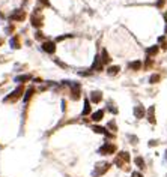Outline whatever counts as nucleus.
<instances>
[{
  "mask_svg": "<svg viewBox=\"0 0 167 177\" xmlns=\"http://www.w3.org/2000/svg\"><path fill=\"white\" fill-rule=\"evenodd\" d=\"M23 92H24V87H23V86H18L14 92H11L9 95H8L3 101H5V102H15L17 99H20L21 96H23Z\"/></svg>",
  "mask_w": 167,
  "mask_h": 177,
  "instance_id": "obj_1",
  "label": "nucleus"
},
{
  "mask_svg": "<svg viewBox=\"0 0 167 177\" xmlns=\"http://www.w3.org/2000/svg\"><path fill=\"white\" fill-rule=\"evenodd\" d=\"M110 168V164H107V162H100V164H96L95 165V170H93V173H92V176L93 177H100V176H102L105 171H107Z\"/></svg>",
  "mask_w": 167,
  "mask_h": 177,
  "instance_id": "obj_2",
  "label": "nucleus"
},
{
  "mask_svg": "<svg viewBox=\"0 0 167 177\" xmlns=\"http://www.w3.org/2000/svg\"><path fill=\"white\" fill-rule=\"evenodd\" d=\"M98 153L100 155H113V153H116V146L111 143H105L98 149Z\"/></svg>",
  "mask_w": 167,
  "mask_h": 177,
  "instance_id": "obj_3",
  "label": "nucleus"
},
{
  "mask_svg": "<svg viewBox=\"0 0 167 177\" xmlns=\"http://www.w3.org/2000/svg\"><path fill=\"white\" fill-rule=\"evenodd\" d=\"M65 84H68L69 87H71V98L74 101L80 99V84L78 83H69V81H66Z\"/></svg>",
  "mask_w": 167,
  "mask_h": 177,
  "instance_id": "obj_4",
  "label": "nucleus"
},
{
  "mask_svg": "<svg viewBox=\"0 0 167 177\" xmlns=\"http://www.w3.org/2000/svg\"><path fill=\"white\" fill-rule=\"evenodd\" d=\"M24 18H26L24 9H15V11L9 15V20H11V21H24Z\"/></svg>",
  "mask_w": 167,
  "mask_h": 177,
  "instance_id": "obj_5",
  "label": "nucleus"
},
{
  "mask_svg": "<svg viewBox=\"0 0 167 177\" xmlns=\"http://www.w3.org/2000/svg\"><path fill=\"white\" fill-rule=\"evenodd\" d=\"M42 50L45 53H48V54H53V53L56 51V44L51 42V41H47V42L42 44Z\"/></svg>",
  "mask_w": 167,
  "mask_h": 177,
  "instance_id": "obj_6",
  "label": "nucleus"
},
{
  "mask_svg": "<svg viewBox=\"0 0 167 177\" xmlns=\"http://www.w3.org/2000/svg\"><path fill=\"white\" fill-rule=\"evenodd\" d=\"M30 20H32V26H33V27H41V26H42V17L38 14V11L32 14Z\"/></svg>",
  "mask_w": 167,
  "mask_h": 177,
  "instance_id": "obj_7",
  "label": "nucleus"
},
{
  "mask_svg": "<svg viewBox=\"0 0 167 177\" xmlns=\"http://www.w3.org/2000/svg\"><path fill=\"white\" fill-rule=\"evenodd\" d=\"M134 116L137 119H143L146 116V110L143 108V105H137V107H134Z\"/></svg>",
  "mask_w": 167,
  "mask_h": 177,
  "instance_id": "obj_8",
  "label": "nucleus"
},
{
  "mask_svg": "<svg viewBox=\"0 0 167 177\" xmlns=\"http://www.w3.org/2000/svg\"><path fill=\"white\" fill-rule=\"evenodd\" d=\"M102 62H101V59H100V56H95V60H93V63H92V71H102Z\"/></svg>",
  "mask_w": 167,
  "mask_h": 177,
  "instance_id": "obj_9",
  "label": "nucleus"
},
{
  "mask_svg": "<svg viewBox=\"0 0 167 177\" xmlns=\"http://www.w3.org/2000/svg\"><path fill=\"white\" fill-rule=\"evenodd\" d=\"M102 101V93L101 92H92L90 93V102H93V104H100Z\"/></svg>",
  "mask_w": 167,
  "mask_h": 177,
  "instance_id": "obj_10",
  "label": "nucleus"
},
{
  "mask_svg": "<svg viewBox=\"0 0 167 177\" xmlns=\"http://www.w3.org/2000/svg\"><path fill=\"white\" fill-rule=\"evenodd\" d=\"M100 59H101V62H102V65H109V63H110V56H109L107 50H102V51H101Z\"/></svg>",
  "mask_w": 167,
  "mask_h": 177,
  "instance_id": "obj_11",
  "label": "nucleus"
},
{
  "mask_svg": "<svg viewBox=\"0 0 167 177\" xmlns=\"http://www.w3.org/2000/svg\"><path fill=\"white\" fill-rule=\"evenodd\" d=\"M128 66H129V69H133V71H138V69H142L143 63L140 60H134V62H131Z\"/></svg>",
  "mask_w": 167,
  "mask_h": 177,
  "instance_id": "obj_12",
  "label": "nucleus"
},
{
  "mask_svg": "<svg viewBox=\"0 0 167 177\" xmlns=\"http://www.w3.org/2000/svg\"><path fill=\"white\" fill-rule=\"evenodd\" d=\"M92 129H93V132H96V134H104V135H107V137H111L110 134H109V131H105L102 126H92Z\"/></svg>",
  "mask_w": 167,
  "mask_h": 177,
  "instance_id": "obj_13",
  "label": "nucleus"
},
{
  "mask_svg": "<svg viewBox=\"0 0 167 177\" xmlns=\"http://www.w3.org/2000/svg\"><path fill=\"white\" fill-rule=\"evenodd\" d=\"M158 50H160V47L158 45H152V47H149V48H146V54L151 57V56H155L157 53H158Z\"/></svg>",
  "mask_w": 167,
  "mask_h": 177,
  "instance_id": "obj_14",
  "label": "nucleus"
},
{
  "mask_svg": "<svg viewBox=\"0 0 167 177\" xmlns=\"http://www.w3.org/2000/svg\"><path fill=\"white\" fill-rule=\"evenodd\" d=\"M89 113H90V101L86 98L84 99V108H83V113L81 114H83V116H87Z\"/></svg>",
  "mask_w": 167,
  "mask_h": 177,
  "instance_id": "obj_15",
  "label": "nucleus"
},
{
  "mask_svg": "<svg viewBox=\"0 0 167 177\" xmlns=\"http://www.w3.org/2000/svg\"><path fill=\"white\" fill-rule=\"evenodd\" d=\"M102 116H104V111H102V110H98L96 113L92 114V120H93V122H100V120L102 119Z\"/></svg>",
  "mask_w": 167,
  "mask_h": 177,
  "instance_id": "obj_16",
  "label": "nucleus"
},
{
  "mask_svg": "<svg viewBox=\"0 0 167 177\" xmlns=\"http://www.w3.org/2000/svg\"><path fill=\"white\" fill-rule=\"evenodd\" d=\"M29 80H32V77L30 75H18V77H15V81L17 83H26V81H29Z\"/></svg>",
  "mask_w": 167,
  "mask_h": 177,
  "instance_id": "obj_17",
  "label": "nucleus"
},
{
  "mask_svg": "<svg viewBox=\"0 0 167 177\" xmlns=\"http://www.w3.org/2000/svg\"><path fill=\"white\" fill-rule=\"evenodd\" d=\"M134 164H136V165H137V167L140 168V170H142V168H145V167H146V165H145V159H143L142 156H137V158L134 159Z\"/></svg>",
  "mask_w": 167,
  "mask_h": 177,
  "instance_id": "obj_18",
  "label": "nucleus"
},
{
  "mask_svg": "<svg viewBox=\"0 0 167 177\" xmlns=\"http://www.w3.org/2000/svg\"><path fill=\"white\" fill-rule=\"evenodd\" d=\"M154 113H155V107H151L148 110V119L151 123H155V117H154Z\"/></svg>",
  "mask_w": 167,
  "mask_h": 177,
  "instance_id": "obj_19",
  "label": "nucleus"
},
{
  "mask_svg": "<svg viewBox=\"0 0 167 177\" xmlns=\"http://www.w3.org/2000/svg\"><path fill=\"white\" fill-rule=\"evenodd\" d=\"M118 72H119V66H109V68H107V74L111 75V77L116 75Z\"/></svg>",
  "mask_w": 167,
  "mask_h": 177,
  "instance_id": "obj_20",
  "label": "nucleus"
},
{
  "mask_svg": "<svg viewBox=\"0 0 167 177\" xmlns=\"http://www.w3.org/2000/svg\"><path fill=\"white\" fill-rule=\"evenodd\" d=\"M118 159H119V161L129 162V155H128L127 152H120V153H119V156H118Z\"/></svg>",
  "mask_w": 167,
  "mask_h": 177,
  "instance_id": "obj_21",
  "label": "nucleus"
},
{
  "mask_svg": "<svg viewBox=\"0 0 167 177\" xmlns=\"http://www.w3.org/2000/svg\"><path fill=\"white\" fill-rule=\"evenodd\" d=\"M33 88L30 87V88H27V90H26V95H24V102H29V99L32 98V95H33Z\"/></svg>",
  "mask_w": 167,
  "mask_h": 177,
  "instance_id": "obj_22",
  "label": "nucleus"
},
{
  "mask_svg": "<svg viewBox=\"0 0 167 177\" xmlns=\"http://www.w3.org/2000/svg\"><path fill=\"white\" fill-rule=\"evenodd\" d=\"M11 47L12 48H20V41H18V38H12L11 39Z\"/></svg>",
  "mask_w": 167,
  "mask_h": 177,
  "instance_id": "obj_23",
  "label": "nucleus"
},
{
  "mask_svg": "<svg viewBox=\"0 0 167 177\" xmlns=\"http://www.w3.org/2000/svg\"><path fill=\"white\" fill-rule=\"evenodd\" d=\"M158 81H160V75H158V74H155V75H152L151 78H149V83H151V84H155Z\"/></svg>",
  "mask_w": 167,
  "mask_h": 177,
  "instance_id": "obj_24",
  "label": "nucleus"
},
{
  "mask_svg": "<svg viewBox=\"0 0 167 177\" xmlns=\"http://www.w3.org/2000/svg\"><path fill=\"white\" fill-rule=\"evenodd\" d=\"M109 128H110L111 131H116V123H115V120H111V122L109 123Z\"/></svg>",
  "mask_w": 167,
  "mask_h": 177,
  "instance_id": "obj_25",
  "label": "nucleus"
},
{
  "mask_svg": "<svg viewBox=\"0 0 167 177\" xmlns=\"http://www.w3.org/2000/svg\"><path fill=\"white\" fill-rule=\"evenodd\" d=\"M131 177H143V174L138 173V171H133L131 173Z\"/></svg>",
  "mask_w": 167,
  "mask_h": 177,
  "instance_id": "obj_26",
  "label": "nucleus"
},
{
  "mask_svg": "<svg viewBox=\"0 0 167 177\" xmlns=\"http://www.w3.org/2000/svg\"><path fill=\"white\" fill-rule=\"evenodd\" d=\"M38 2L44 6H50V0H38Z\"/></svg>",
  "mask_w": 167,
  "mask_h": 177,
  "instance_id": "obj_27",
  "label": "nucleus"
},
{
  "mask_svg": "<svg viewBox=\"0 0 167 177\" xmlns=\"http://www.w3.org/2000/svg\"><path fill=\"white\" fill-rule=\"evenodd\" d=\"M164 2H166V0H158V2H157V6H158V8H163V6H164Z\"/></svg>",
  "mask_w": 167,
  "mask_h": 177,
  "instance_id": "obj_28",
  "label": "nucleus"
},
{
  "mask_svg": "<svg viewBox=\"0 0 167 177\" xmlns=\"http://www.w3.org/2000/svg\"><path fill=\"white\" fill-rule=\"evenodd\" d=\"M44 36H42V33L41 32H36V39H42Z\"/></svg>",
  "mask_w": 167,
  "mask_h": 177,
  "instance_id": "obj_29",
  "label": "nucleus"
},
{
  "mask_svg": "<svg viewBox=\"0 0 167 177\" xmlns=\"http://www.w3.org/2000/svg\"><path fill=\"white\" fill-rule=\"evenodd\" d=\"M129 138H131V140H133V144H136V143H137V138H136L134 135H133V137H129Z\"/></svg>",
  "mask_w": 167,
  "mask_h": 177,
  "instance_id": "obj_30",
  "label": "nucleus"
},
{
  "mask_svg": "<svg viewBox=\"0 0 167 177\" xmlns=\"http://www.w3.org/2000/svg\"><path fill=\"white\" fill-rule=\"evenodd\" d=\"M2 42H3V39H2V38H0V45H2Z\"/></svg>",
  "mask_w": 167,
  "mask_h": 177,
  "instance_id": "obj_31",
  "label": "nucleus"
}]
</instances>
